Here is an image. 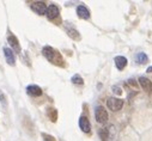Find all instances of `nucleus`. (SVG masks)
<instances>
[{
    "mask_svg": "<svg viewBox=\"0 0 152 141\" xmlns=\"http://www.w3.org/2000/svg\"><path fill=\"white\" fill-rule=\"evenodd\" d=\"M42 54L43 56L53 65H56V66H60V67H64L65 66V62H64V59L60 54V52H58L56 49H54L53 47L50 46H45L42 48Z\"/></svg>",
    "mask_w": 152,
    "mask_h": 141,
    "instance_id": "obj_1",
    "label": "nucleus"
},
{
    "mask_svg": "<svg viewBox=\"0 0 152 141\" xmlns=\"http://www.w3.org/2000/svg\"><path fill=\"white\" fill-rule=\"evenodd\" d=\"M107 107L111 111H119L124 107V99L118 97H110L107 99Z\"/></svg>",
    "mask_w": 152,
    "mask_h": 141,
    "instance_id": "obj_2",
    "label": "nucleus"
},
{
    "mask_svg": "<svg viewBox=\"0 0 152 141\" xmlns=\"http://www.w3.org/2000/svg\"><path fill=\"white\" fill-rule=\"evenodd\" d=\"M95 118H96V121H97L98 123H101V124L107 123V122H108V120H109L108 111H107L103 107L98 105V107H96V108H95Z\"/></svg>",
    "mask_w": 152,
    "mask_h": 141,
    "instance_id": "obj_3",
    "label": "nucleus"
},
{
    "mask_svg": "<svg viewBox=\"0 0 152 141\" xmlns=\"http://www.w3.org/2000/svg\"><path fill=\"white\" fill-rule=\"evenodd\" d=\"M65 30H66V32H67V35H68V37H71L73 41H80V33H79V31L75 29V26L73 25V24H71L69 22H65Z\"/></svg>",
    "mask_w": 152,
    "mask_h": 141,
    "instance_id": "obj_4",
    "label": "nucleus"
},
{
    "mask_svg": "<svg viewBox=\"0 0 152 141\" xmlns=\"http://www.w3.org/2000/svg\"><path fill=\"white\" fill-rule=\"evenodd\" d=\"M30 7L35 13L40 15V16H43V15H46L48 6H47V4L45 1H34V3H31Z\"/></svg>",
    "mask_w": 152,
    "mask_h": 141,
    "instance_id": "obj_5",
    "label": "nucleus"
},
{
    "mask_svg": "<svg viewBox=\"0 0 152 141\" xmlns=\"http://www.w3.org/2000/svg\"><path fill=\"white\" fill-rule=\"evenodd\" d=\"M46 16L49 20H55L56 18H59L60 16V10L59 7L55 5V4H52L47 7V12H46Z\"/></svg>",
    "mask_w": 152,
    "mask_h": 141,
    "instance_id": "obj_6",
    "label": "nucleus"
},
{
    "mask_svg": "<svg viewBox=\"0 0 152 141\" xmlns=\"http://www.w3.org/2000/svg\"><path fill=\"white\" fill-rule=\"evenodd\" d=\"M7 42H9V44L11 46L12 52H16V53L20 54V52H22V49H20V44H19L18 39L15 36V35H12V33L9 35V36H7Z\"/></svg>",
    "mask_w": 152,
    "mask_h": 141,
    "instance_id": "obj_7",
    "label": "nucleus"
},
{
    "mask_svg": "<svg viewBox=\"0 0 152 141\" xmlns=\"http://www.w3.org/2000/svg\"><path fill=\"white\" fill-rule=\"evenodd\" d=\"M26 93H28L30 97H40V96H42L43 91H42V89H41L39 85L32 84V85L26 86Z\"/></svg>",
    "mask_w": 152,
    "mask_h": 141,
    "instance_id": "obj_8",
    "label": "nucleus"
},
{
    "mask_svg": "<svg viewBox=\"0 0 152 141\" xmlns=\"http://www.w3.org/2000/svg\"><path fill=\"white\" fill-rule=\"evenodd\" d=\"M75 12H77V16H78L80 19H84V20L90 19V10H89L85 5H79V6H77V10H75Z\"/></svg>",
    "mask_w": 152,
    "mask_h": 141,
    "instance_id": "obj_9",
    "label": "nucleus"
},
{
    "mask_svg": "<svg viewBox=\"0 0 152 141\" xmlns=\"http://www.w3.org/2000/svg\"><path fill=\"white\" fill-rule=\"evenodd\" d=\"M138 83L140 84L141 89H142L145 92H147V93H151V92H152V81H151L150 79H147L146 77H140V78L138 79Z\"/></svg>",
    "mask_w": 152,
    "mask_h": 141,
    "instance_id": "obj_10",
    "label": "nucleus"
},
{
    "mask_svg": "<svg viewBox=\"0 0 152 141\" xmlns=\"http://www.w3.org/2000/svg\"><path fill=\"white\" fill-rule=\"evenodd\" d=\"M3 52H4V55H5L6 62H7L10 66H15V65H16V56H15V53L12 52V49L5 47V48L3 49Z\"/></svg>",
    "mask_w": 152,
    "mask_h": 141,
    "instance_id": "obj_11",
    "label": "nucleus"
},
{
    "mask_svg": "<svg viewBox=\"0 0 152 141\" xmlns=\"http://www.w3.org/2000/svg\"><path fill=\"white\" fill-rule=\"evenodd\" d=\"M79 128L83 133H89L91 130V124H90V121L86 116H80L79 117Z\"/></svg>",
    "mask_w": 152,
    "mask_h": 141,
    "instance_id": "obj_12",
    "label": "nucleus"
},
{
    "mask_svg": "<svg viewBox=\"0 0 152 141\" xmlns=\"http://www.w3.org/2000/svg\"><path fill=\"white\" fill-rule=\"evenodd\" d=\"M114 62H115V66L119 70H122L127 66V57L124 55H118L114 57Z\"/></svg>",
    "mask_w": 152,
    "mask_h": 141,
    "instance_id": "obj_13",
    "label": "nucleus"
},
{
    "mask_svg": "<svg viewBox=\"0 0 152 141\" xmlns=\"http://www.w3.org/2000/svg\"><path fill=\"white\" fill-rule=\"evenodd\" d=\"M134 59H135V62H137L138 65H146V63L148 62V56H147L144 52L137 53Z\"/></svg>",
    "mask_w": 152,
    "mask_h": 141,
    "instance_id": "obj_14",
    "label": "nucleus"
},
{
    "mask_svg": "<svg viewBox=\"0 0 152 141\" xmlns=\"http://www.w3.org/2000/svg\"><path fill=\"white\" fill-rule=\"evenodd\" d=\"M47 116H48V118L52 121V122H56L58 121V110L55 109V108H48L47 109Z\"/></svg>",
    "mask_w": 152,
    "mask_h": 141,
    "instance_id": "obj_15",
    "label": "nucleus"
},
{
    "mask_svg": "<svg viewBox=\"0 0 152 141\" xmlns=\"http://www.w3.org/2000/svg\"><path fill=\"white\" fill-rule=\"evenodd\" d=\"M98 136H99V139L102 141H107L108 137H109V130H108V128H101L98 130Z\"/></svg>",
    "mask_w": 152,
    "mask_h": 141,
    "instance_id": "obj_16",
    "label": "nucleus"
},
{
    "mask_svg": "<svg viewBox=\"0 0 152 141\" xmlns=\"http://www.w3.org/2000/svg\"><path fill=\"white\" fill-rule=\"evenodd\" d=\"M71 81H72V84H74V85H83V84H84V79H83L79 74H74V76L71 78Z\"/></svg>",
    "mask_w": 152,
    "mask_h": 141,
    "instance_id": "obj_17",
    "label": "nucleus"
},
{
    "mask_svg": "<svg viewBox=\"0 0 152 141\" xmlns=\"http://www.w3.org/2000/svg\"><path fill=\"white\" fill-rule=\"evenodd\" d=\"M111 91L114 92V94H116V96H121V94H122V89H121V86H119V85L111 86Z\"/></svg>",
    "mask_w": 152,
    "mask_h": 141,
    "instance_id": "obj_18",
    "label": "nucleus"
},
{
    "mask_svg": "<svg viewBox=\"0 0 152 141\" xmlns=\"http://www.w3.org/2000/svg\"><path fill=\"white\" fill-rule=\"evenodd\" d=\"M41 135L43 137V141H55V137L49 135V134H47V133H42Z\"/></svg>",
    "mask_w": 152,
    "mask_h": 141,
    "instance_id": "obj_19",
    "label": "nucleus"
},
{
    "mask_svg": "<svg viewBox=\"0 0 152 141\" xmlns=\"http://www.w3.org/2000/svg\"><path fill=\"white\" fill-rule=\"evenodd\" d=\"M0 102H1V104H4V105H7V98L1 90H0Z\"/></svg>",
    "mask_w": 152,
    "mask_h": 141,
    "instance_id": "obj_20",
    "label": "nucleus"
},
{
    "mask_svg": "<svg viewBox=\"0 0 152 141\" xmlns=\"http://www.w3.org/2000/svg\"><path fill=\"white\" fill-rule=\"evenodd\" d=\"M128 84H129V85H132V86H134V87H137V86H138V85H137V83H135V79H133V78H132V79H128Z\"/></svg>",
    "mask_w": 152,
    "mask_h": 141,
    "instance_id": "obj_21",
    "label": "nucleus"
},
{
    "mask_svg": "<svg viewBox=\"0 0 152 141\" xmlns=\"http://www.w3.org/2000/svg\"><path fill=\"white\" fill-rule=\"evenodd\" d=\"M146 72H147V73H152V66L147 67V69H146Z\"/></svg>",
    "mask_w": 152,
    "mask_h": 141,
    "instance_id": "obj_22",
    "label": "nucleus"
}]
</instances>
